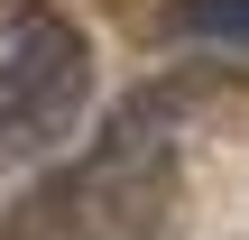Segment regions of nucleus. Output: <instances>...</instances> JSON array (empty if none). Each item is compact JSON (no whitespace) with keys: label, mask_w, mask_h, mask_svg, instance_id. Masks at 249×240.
Segmentation results:
<instances>
[{"label":"nucleus","mask_w":249,"mask_h":240,"mask_svg":"<svg viewBox=\"0 0 249 240\" xmlns=\"http://www.w3.org/2000/svg\"><path fill=\"white\" fill-rule=\"evenodd\" d=\"M166 28L176 37H203V46H249V0H185Z\"/></svg>","instance_id":"obj_2"},{"label":"nucleus","mask_w":249,"mask_h":240,"mask_svg":"<svg viewBox=\"0 0 249 240\" xmlns=\"http://www.w3.org/2000/svg\"><path fill=\"white\" fill-rule=\"evenodd\" d=\"M83 102H92V37L46 0H9L0 9V157L65 139Z\"/></svg>","instance_id":"obj_1"}]
</instances>
